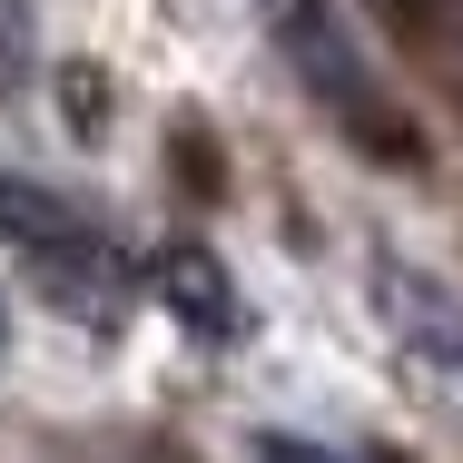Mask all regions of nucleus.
<instances>
[{
    "instance_id": "nucleus-4",
    "label": "nucleus",
    "mask_w": 463,
    "mask_h": 463,
    "mask_svg": "<svg viewBox=\"0 0 463 463\" xmlns=\"http://www.w3.org/2000/svg\"><path fill=\"white\" fill-rule=\"evenodd\" d=\"M148 277H158V306L178 316L187 335H237V286H227V267L207 247H168Z\"/></svg>"
},
{
    "instance_id": "nucleus-8",
    "label": "nucleus",
    "mask_w": 463,
    "mask_h": 463,
    "mask_svg": "<svg viewBox=\"0 0 463 463\" xmlns=\"http://www.w3.org/2000/svg\"><path fill=\"white\" fill-rule=\"evenodd\" d=\"M257 444V463H345L335 444H306V434H247Z\"/></svg>"
},
{
    "instance_id": "nucleus-7",
    "label": "nucleus",
    "mask_w": 463,
    "mask_h": 463,
    "mask_svg": "<svg viewBox=\"0 0 463 463\" xmlns=\"http://www.w3.org/2000/svg\"><path fill=\"white\" fill-rule=\"evenodd\" d=\"M30 70H40V20H30V0H0V99L30 90Z\"/></svg>"
},
{
    "instance_id": "nucleus-6",
    "label": "nucleus",
    "mask_w": 463,
    "mask_h": 463,
    "mask_svg": "<svg viewBox=\"0 0 463 463\" xmlns=\"http://www.w3.org/2000/svg\"><path fill=\"white\" fill-rule=\"evenodd\" d=\"M404 30H414V40L434 50V70H444V90L463 99V0H424V10L404 20Z\"/></svg>"
},
{
    "instance_id": "nucleus-10",
    "label": "nucleus",
    "mask_w": 463,
    "mask_h": 463,
    "mask_svg": "<svg viewBox=\"0 0 463 463\" xmlns=\"http://www.w3.org/2000/svg\"><path fill=\"white\" fill-rule=\"evenodd\" d=\"M384 10H394V20H414V10H424V0H384Z\"/></svg>"
},
{
    "instance_id": "nucleus-3",
    "label": "nucleus",
    "mask_w": 463,
    "mask_h": 463,
    "mask_svg": "<svg viewBox=\"0 0 463 463\" xmlns=\"http://www.w3.org/2000/svg\"><path fill=\"white\" fill-rule=\"evenodd\" d=\"M40 257V296H50V316H80V326H118V306H128V257L118 247H99L90 227H70V237H50V247H30Z\"/></svg>"
},
{
    "instance_id": "nucleus-9",
    "label": "nucleus",
    "mask_w": 463,
    "mask_h": 463,
    "mask_svg": "<svg viewBox=\"0 0 463 463\" xmlns=\"http://www.w3.org/2000/svg\"><path fill=\"white\" fill-rule=\"evenodd\" d=\"M0 365H10V306H0Z\"/></svg>"
},
{
    "instance_id": "nucleus-5",
    "label": "nucleus",
    "mask_w": 463,
    "mask_h": 463,
    "mask_svg": "<svg viewBox=\"0 0 463 463\" xmlns=\"http://www.w3.org/2000/svg\"><path fill=\"white\" fill-rule=\"evenodd\" d=\"M70 227H80V217H70L50 187H30V178L0 168V237H10V247H50V237H70Z\"/></svg>"
},
{
    "instance_id": "nucleus-1",
    "label": "nucleus",
    "mask_w": 463,
    "mask_h": 463,
    "mask_svg": "<svg viewBox=\"0 0 463 463\" xmlns=\"http://www.w3.org/2000/svg\"><path fill=\"white\" fill-rule=\"evenodd\" d=\"M257 20H267V40L286 50V70L355 128V148H384V158H404V168L424 158L414 128H404V109L374 99V70H365V50H355V30H345L335 0H257Z\"/></svg>"
},
{
    "instance_id": "nucleus-2",
    "label": "nucleus",
    "mask_w": 463,
    "mask_h": 463,
    "mask_svg": "<svg viewBox=\"0 0 463 463\" xmlns=\"http://www.w3.org/2000/svg\"><path fill=\"white\" fill-rule=\"evenodd\" d=\"M365 286H374V316H384L434 374H463V306H454V286H434L414 257H394V247H374Z\"/></svg>"
}]
</instances>
